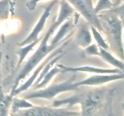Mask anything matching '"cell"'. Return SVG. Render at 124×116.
<instances>
[{
  "label": "cell",
  "instance_id": "cell-1",
  "mask_svg": "<svg viewBox=\"0 0 124 116\" xmlns=\"http://www.w3.org/2000/svg\"><path fill=\"white\" fill-rule=\"evenodd\" d=\"M116 90L107 88H97L87 93L77 94L66 99L54 100L53 107L62 105L73 106L79 104L81 108V115L95 116L101 112L111 111V103L115 96Z\"/></svg>",
  "mask_w": 124,
  "mask_h": 116
},
{
  "label": "cell",
  "instance_id": "cell-2",
  "mask_svg": "<svg viewBox=\"0 0 124 116\" xmlns=\"http://www.w3.org/2000/svg\"><path fill=\"white\" fill-rule=\"evenodd\" d=\"M60 25V24L56 21V19L53 21V23H52V25H50V28L48 29V31L45 34L44 36L43 39H42V42H41V43L39 45L38 48H37L35 53L30 57L29 60L25 63L24 66H23L21 70L19 71L18 76L16 77L14 84L13 85V88H12V91H11L10 95H12L13 91L18 87V85H19V82L21 80H24L25 78V77L28 76L30 74V72L41 62V61H42L48 54H50V52H52L54 49L58 48L59 46L61 45V44H62V43L61 44L58 45L48 44V41L50 37L54 33V31Z\"/></svg>",
  "mask_w": 124,
  "mask_h": 116
},
{
  "label": "cell",
  "instance_id": "cell-3",
  "mask_svg": "<svg viewBox=\"0 0 124 116\" xmlns=\"http://www.w3.org/2000/svg\"><path fill=\"white\" fill-rule=\"evenodd\" d=\"M103 27L104 33L110 39V42L114 51L122 59L124 58V46L122 40L123 21L116 14H101L98 16Z\"/></svg>",
  "mask_w": 124,
  "mask_h": 116
},
{
  "label": "cell",
  "instance_id": "cell-4",
  "mask_svg": "<svg viewBox=\"0 0 124 116\" xmlns=\"http://www.w3.org/2000/svg\"><path fill=\"white\" fill-rule=\"evenodd\" d=\"M75 79L76 76L74 75L65 82L53 85L46 88L38 89V90L27 95L24 99L27 100L33 99H52L63 92L78 90L79 87L75 84Z\"/></svg>",
  "mask_w": 124,
  "mask_h": 116
},
{
  "label": "cell",
  "instance_id": "cell-5",
  "mask_svg": "<svg viewBox=\"0 0 124 116\" xmlns=\"http://www.w3.org/2000/svg\"><path fill=\"white\" fill-rule=\"evenodd\" d=\"M67 2L73 5L74 7L83 16L87 21L96 28L99 31L104 33L102 26L98 18V14L94 12L93 3L88 0H66Z\"/></svg>",
  "mask_w": 124,
  "mask_h": 116
},
{
  "label": "cell",
  "instance_id": "cell-6",
  "mask_svg": "<svg viewBox=\"0 0 124 116\" xmlns=\"http://www.w3.org/2000/svg\"><path fill=\"white\" fill-rule=\"evenodd\" d=\"M19 115L23 116H79L81 115L80 112L70 111L67 109L59 108L58 107H48L43 106H34L30 108L25 109Z\"/></svg>",
  "mask_w": 124,
  "mask_h": 116
},
{
  "label": "cell",
  "instance_id": "cell-7",
  "mask_svg": "<svg viewBox=\"0 0 124 116\" xmlns=\"http://www.w3.org/2000/svg\"><path fill=\"white\" fill-rule=\"evenodd\" d=\"M70 39V38L68 39L67 40H66L65 41H64V42L62 44L61 47H59V48H58L57 49H54V51L53 52V53H51L50 54H49V56H47V58H45V59L44 60V61H42V63H41V64H39V66L36 68V70L34 71L32 76H31V77L29 79V80H28L26 82H25L24 84L22 85L21 86H20V87H18V88L17 87V88H16L15 90L14 91H13V93L12 94V96L14 97V96H15V95H18V94H20V93H22V92L24 91H26L27 89H29V87H30L31 85H32L33 83H34V82H35V80H36L37 76H38L39 74L40 73V72H41V70H42V68H44V66L45 65L47 64V62H49L52 59H53L54 57L56 56H58V54H61V53H62L63 49L64 48V47L69 44V41Z\"/></svg>",
  "mask_w": 124,
  "mask_h": 116
},
{
  "label": "cell",
  "instance_id": "cell-8",
  "mask_svg": "<svg viewBox=\"0 0 124 116\" xmlns=\"http://www.w3.org/2000/svg\"><path fill=\"white\" fill-rule=\"evenodd\" d=\"M58 0H53V1H52V2L46 7V8H45L43 13H42V15L41 16L39 19V21H38L37 24H36V25H35V27L33 28L32 31H31V33L29 34V36H28L24 41H23L22 42L18 44V45L19 46V47H22V46H24L25 45L28 44L29 43H31V42L38 39L39 35L40 33L42 31V30H43L44 28L46 21H47V18H48V16H49L50 14V11L52 10L54 5L58 2Z\"/></svg>",
  "mask_w": 124,
  "mask_h": 116
},
{
  "label": "cell",
  "instance_id": "cell-9",
  "mask_svg": "<svg viewBox=\"0 0 124 116\" xmlns=\"http://www.w3.org/2000/svg\"><path fill=\"white\" fill-rule=\"evenodd\" d=\"M124 72L116 74H98L82 80L75 82V84L79 87L80 86H98L113 81L124 79Z\"/></svg>",
  "mask_w": 124,
  "mask_h": 116
},
{
  "label": "cell",
  "instance_id": "cell-10",
  "mask_svg": "<svg viewBox=\"0 0 124 116\" xmlns=\"http://www.w3.org/2000/svg\"><path fill=\"white\" fill-rule=\"evenodd\" d=\"M57 66L62 69L65 72H93L95 74H116V73H121L124 72V71H122L120 69L114 68V69H107L102 68L94 67V66H81L73 67V66H68L62 64H58Z\"/></svg>",
  "mask_w": 124,
  "mask_h": 116
},
{
  "label": "cell",
  "instance_id": "cell-11",
  "mask_svg": "<svg viewBox=\"0 0 124 116\" xmlns=\"http://www.w3.org/2000/svg\"><path fill=\"white\" fill-rule=\"evenodd\" d=\"M76 41L79 46L85 48L92 42V36L90 30L87 25H82L79 28L76 33Z\"/></svg>",
  "mask_w": 124,
  "mask_h": 116
},
{
  "label": "cell",
  "instance_id": "cell-12",
  "mask_svg": "<svg viewBox=\"0 0 124 116\" xmlns=\"http://www.w3.org/2000/svg\"><path fill=\"white\" fill-rule=\"evenodd\" d=\"M99 57L102 58L104 61L108 63L110 65L115 66L117 68L120 69L122 71L124 70V63L122 60H119L115 58L110 52L107 50L103 49L99 47Z\"/></svg>",
  "mask_w": 124,
  "mask_h": 116
},
{
  "label": "cell",
  "instance_id": "cell-13",
  "mask_svg": "<svg viewBox=\"0 0 124 116\" xmlns=\"http://www.w3.org/2000/svg\"><path fill=\"white\" fill-rule=\"evenodd\" d=\"M73 12V8L70 6L69 2H67L66 0H61L60 4L59 13L56 21L60 25H61L64 21H65L67 19H68L71 16Z\"/></svg>",
  "mask_w": 124,
  "mask_h": 116
},
{
  "label": "cell",
  "instance_id": "cell-14",
  "mask_svg": "<svg viewBox=\"0 0 124 116\" xmlns=\"http://www.w3.org/2000/svg\"><path fill=\"white\" fill-rule=\"evenodd\" d=\"M13 96L5 95L2 91V86L0 85V116H7L8 109L12 104Z\"/></svg>",
  "mask_w": 124,
  "mask_h": 116
},
{
  "label": "cell",
  "instance_id": "cell-15",
  "mask_svg": "<svg viewBox=\"0 0 124 116\" xmlns=\"http://www.w3.org/2000/svg\"><path fill=\"white\" fill-rule=\"evenodd\" d=\"M41 37H39L38 39H37L36 41H33V42H31V43H29L28 44L25 45L24 46H22V47H19L20 48L16 51V54L19 56V60H18V66H21V65L22 64V63L23 62L24 60L25 59V58H26V56H27V54L31 51V50H33L34 47L36 45V44H38L39 42V41L41 40Z\"/></svg>",
  "mask_w": 124,
  "mask_h": 116
},
{
  "label": "cell",
  "instance_id": "cell-16",
  "mask_svg": "<svg viewBox=\"0 0 124 116\" xmlns=\"http://www.w3.org/2000/svg\"><path fill=\"white\" fill-rule=\"evenodd\" d=\"M59 72H64V71H63V70H62L61 68H59V66H58L56 65V66H54V68H53L52 70H50V71L45 75L43 79H42V80H41L38 84L34 86V88L37 89L44 88V87L49 83L50 81L53 78V77H54L55 75H56L57 74L59 73Z\"/></svg>",
  "mask_w": 124,
  "mask_h": 116
},
{
  "label": "cell",
  "instance_id": "cell-17",
  "mask_svg": "<svg viewBox=\"0 0 124 116\" xmlns=\"http://www.w3.org/2000/svg\"><path fill=\"white\" fill-rule=\"evenodd\" d=\"M65 53H64V52H62V53H61V54H58V55L54 57L53 59H52L49 62H47V64H46L44 66V68H42V70H41L42 71H41V72H40L41 73H40V75L39 76L38 78L37 79V80H36V82H35V83H33V87L34 86L36 85L37 84H38V83H39L41 80H42V79H43V77H44L45 75H46V74H47V72H48V71L51 70V68L53 67V65L55 64V63H56V62L58 61V60H59V59H60V58H61L65 54Z\"/></svg>",
  "mask_w": 124,
  "mask_h": 116
},
{
  "label": "cell",
  "instance_id": "cell-18",
  "mask_svg": "<svg viewBox=\"0 0 124 116\" xmlns=\"http://www.w3.org/2000/svg\"><path fill=\"white\" fill-rule=\"evenodd\" d=\"M12 109L13 112H17L20 109H28L33 107L35 105H33L25 99H18L13 98L12 102Z\"/></svg>",
  "mask_w": 124,
  "mask_h": 116
},
{
  "label": "cell",
  "instance_id": "cell-19",
  "mask_svg": "<svg viewBox=\"0 0 124 116\" xmlns=\"http://www.w3.org/2000/svg\"><path fill=\"white\" fill-rule=\"evenodd\" d=\"M90 27L92 35H93L95 41H96L97 45H98V47L103 48V49L107 50L110 49V45L106 42L105 39L102 37L101 33H99V30L93 25H90Z\"/></svg>",
  "mask_w": 124,
  "mask_h": 116
},
{
  "label": "cell",
  "instance_id": "cell-20",
  "mask_svg": "<svg viewBox=\"0 0 124 116\" xmlns=\"http://www.w3.org/2000/svg\"><path fill=\"white\" fill-rule=\"evenodd\" d=\"M12 0H0V21L6 20L8 18L12 10Z\"/></svg>",
  "mask_w": 124,
  "mask_h": 116
},
{
  "label": "cell",
  "instance_id": "cell-21",
  "mask_svg": "<svg viewBox=\"0 0 124 116\" xmlns=\"http://www.w3.org/2000/svg\"><path fill=\"white\" fill-rule=\"evenodd\" d=\"M114 6L115 4L111 2V0H98L96 6L93 8V9H94V12L96 14H98L100 12L110 9Z\"/></svg>",
  "mask_w": 124,
  "mask_h": 116
},
{
  "label": "cell",
  "instance_id": "cell-22",
  "mask_svg": "<svg viewBox=\"0 0 124 116\" xmlns=\"http://www.w3.org/2000/svg\"><path fill=\"white\" fill-rule=\"evenodd\" d=\"M84 51L86 54L88 56H99V47L95 44H90L84 48Z\"/></svg>",
  "mask_w": 124,
  "mask_h": 116
},
{
  "label": "cell",
  "instance_id": "cell-23",
  "mask_svg": "<svg viewBox=\"0 0 124 116\" xmlns=\"http://www.w3.org/2000/svg\"><path fill=\"white\" fill-rule=\"evenodd\" d=\"M43 0H29L26 3V7L29 10H33L39 2Z\"/></svg>",
  "mask_w": 124,
  "mask_h": 116
},
{
  "label": "cell",
  "instance_id": "cell-24",
  "mask_svg": "<svg viewBox=\"0 0 124 116\" xmlns=\"http://www.w3.org/2000/svg\"><path fill=\"white\" fill-rule=\"evenodd\" d=\"M88 1H89L91 3H93V2H92V0H88Z\"/></svg>",
  "mask_w": 124,
  "mask_h": 116
}]
</instances>
